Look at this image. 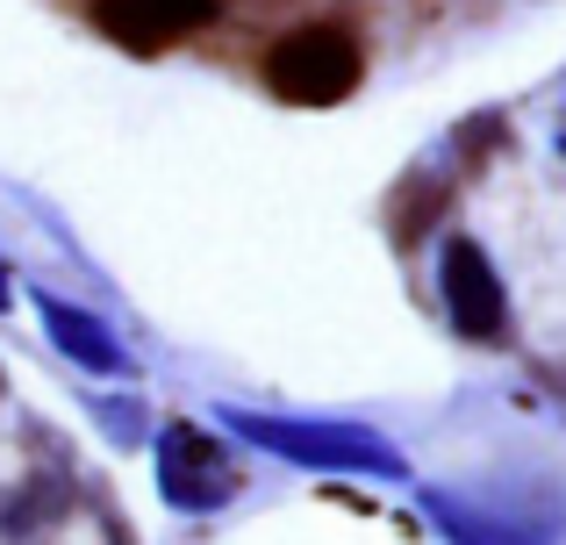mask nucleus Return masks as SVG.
<instances>
[{
    "label": "nucleus",
    "instance_id": "nucleus-4",
    "mask_svg": "<svg viewBox=\"0 0 566 545\" xmlns=\"http://www.w3.org/2000/svg\"><path fill=\"white\" fill-rule=\"evenodd\" d=\"M158 495L187 517H208L237 495V460L201 431V423H166L158 431Z\"/></svg>",
    "mask_w": 566,
    "mask_h": 545
},
{
    "label": "nucleus",
    "instance_id": "nucleus-5",
    "mask_svg": "<svg viewBox=\"0 0 566 545\" xmlns=\"http://www.w3.org/2000/svg\"><path fill=\"white\" fill-rule=\"evenodd\" d=\"M438 294H444L452 331L473 337V345H495V337L510 331V294H502V273L488 266V252L473 238H444V252H438Z\"/></svg>",
    "mask_w": 566,
    "mask_h": 545
},
{
    "label": "nucleus",
    "instance_id": "nucleus-7",
    "mask_svg": "<svg viewBox=\"0 0 566 545\" xmlns=\"http://www.w3.org/2000/svg\"><path fill=\"white\" fill-rule=\"evenodd\" d=\"M36 308H43V331H51V345L65 352L72 366H86V374H129L123 337H115L101 316H86L80 302H57V294H36Z\"/></svg>",
    "mask_w": 566,
    "mask_h": 545
},
{
    "label": "nucleus",
    "instance_id": "nucleus-6",
    "mask_svg": "<svg viewBox=\"0 0 566 545\" xmlns=\"http://www.w3.org/2000/svg\"><path fill=\"white\" fill-rule=\"evenodd\" d=\"M94 22L129 57H158L216 22V0H94Z\"/></svg>",
    "mask_w": 566,
    "mask_h": 545
},
{
    "label": "nucleus",
    "instance_id": "nucleus-1",
    "mask_svg": "<svg viewBox=\"0 0 566 545\" xmlns=\"http://www.w3.org/2000/svg\"><path fill=\"white\" fill-rule=\"evenodd\" d=\"M244 446L273 452L287 467H316V474H366V481H401V452L366 423H337V417H265V409H222Z\"/></svg>",
    "mask_w": 566,
    "mask_h": 545
},
{
    "label": "nucleus",
    "instance_id": "nucleus-8",
    "mask_svg": "<svg viewBox=\"0 0 566 545\" xmlns=\"http://www.w3.org/2000/svg\"><path fill=\"white\" fill-rule=\"evenodd\" d=\"M101 423H108V438H144V409L137 402H101Z\"/></svg>",
    "mask_w": 566,
    "mask_h": 545
},
{
    "label": "nucleus",
    "instance_id": "nucleus-3",
    "mask_svg": "<svg viewBox=\"0 0 566 545\" xmlns=\"http://www.w3.org/2000/svg\"><path fill=\"white\" fill-rule=\"evenodd\" d=\"M423 510L452 545H559L566 503L559 489L538 495H459V489H423Z\"/></svg>",
    "mask_w": 566,
    "mask_h": 545
},
{
    "label": "nucleus",
    "instance_id": "nucleus-9",
    "mask_svg": "<svg viewBox=\"0 0 566 545\" xmlns=\"http://www.w3.org/2000/svg\"><path fill=\"white\" fill-rule=\"evenodd\" d=\"M0 308H8V259H0Z\"/></svg>",
    "mask_w": 566,
    "mask_h": 545
},
{
    "label": "nucleus",
    "instance_id": "nucleus-2",
    "mask_svg": "<svg viewBox=\"0 0 566 545\" xmlns=\"http://www.w3.org/2000/svg\"><path fill=\"white\" fill-rule=\"evenodd\" d=\"M359 80H366V51L337 14L287 29V36L265 51V86H273L287 108H337V101L359 94Z\"/></svg>",
    "mask_w": 566,
    "mask_h": 545
}]
</instances>
